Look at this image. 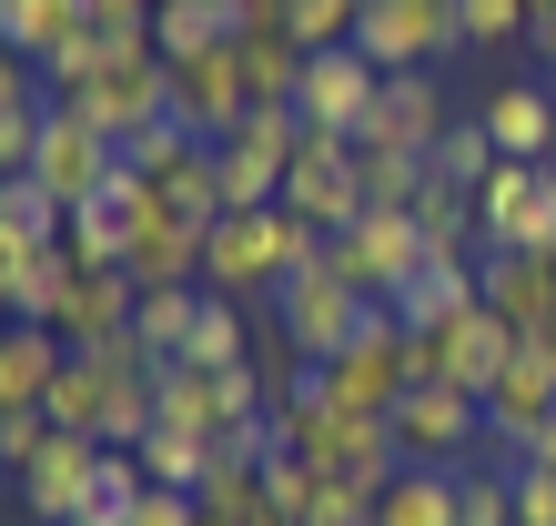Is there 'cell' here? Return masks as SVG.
I'll use <instances>...</instances> for the list:
<instances>
[{
	"label": "cell",
	"mask_w": 556,
	"mask_h": 526,
	"mask_svg": "<svg viewBox=\"0 0 556 526\" xmlns=\"http://www.w3.org/2000/svg\"><path fill=\"white\" fill-rule=\"evenodd\" d=\"M41 253H51V243H30V234H11V223H0V324L21 314V293H30V274H41Z\"/></svg>",
	"instance_id": "39"
},
{
	"label": "cell",
	"mask_w": 556,
	"mask_h": 526,
	"mask_svg": "<svg viewBox=\"0 0 556 526\" xmlns=\"http://www.w3.org/2000/svg\"><path fill=\"white\" fill-rule=\"evenodd\" d=\"M243 112H253V91H243V41L173 61V122L192 132V142H223V132H233Z\"/></svg>",
	"instance_id": "16"
},
{
	"label": "cell",
	"mask_w": 556,
	"mask_h": 526,
	"mask_svg": "<svg viewBox=\"0 0 556 526\" xmlns=\"http://www.w3.org/2000/svg\"><path fill=\"white\" fill-rule=\"evenodd\" d=\"M132 304H142L132 274H72V293H61V314H51V335L72 345V354H102L112 335H132Z\"/></svg>",
	"instance_id": "20"
},
{
	"label": "cell",
	"mask_w": 556,
	"mask_h": 526,
	"mask_svg": "<svg viewBox=\"0 0 556 526\" xmlns=\"http://www.w3.org/2000/svg\"><path fill=\"white\" fill-rule=\"evenodd\" d=\"M41 102H51V91H41V72H30V61L0 41V112H41Z\"/></svg>",
	"instance_id": "43"
},
{
	"label": "cell",
	"mask_w": 556,
	"mask_h": 526,
	"mask_svg": "<svg viewBox=\"0 0 556 526\" xmlns=\"http://www.w3.org/2000/svg\"><path fill=\"white\" fill-rule=\"evenodd\" d=\"M546 354H556V324H546Z\"/></svg>",
	"instance_id": "51"
},
{
	"label": "cell",
	"mask_w": 556,
	"mask_h": 526,
	"mask_svg": "<svg viewBox=\"0 0 556 526\" xmlns=\"http://www.w3.org/2000/svg\"><path fill=\"white\" fill-rule=\"evenodd\" d=\"M132 455L152 466V486H182V497H203V476H213V446H203V436H182V425H152Z\"/></svg>",
	"instance_id": "31"
},
{
	"label": "cell",
	"mask_w": 556,
	"mask_h": 526,
	"mask_svg": "<svg viewBox=\"0 0 556 526\" xmlns=\"http://www.w3.org/2000/svg\"><path fill=\"white\" fill-rule=\"evenodd\" d=\"M192 516H203V497H182V486H152V497L122 516V526H192Z\"/></svg>",
	"instance_id": "45"
},
{
	"label": "cell",
	"mask_w": 556,
	"mask_h": 526,
	"mask_svg": "<svg viewBox=\"0 0 556 526\" xmlns=\"http://www.w3.org/2000/svg\"><path fill=\"white\" fill-rule=\"evenodd\" d=\"M91 497H102V436H61V425H51V436L30 446V466H21L30 526H81Z\"/></svg>",
	"instance_id": "11"
},
{
	"label": "cell",
	"mask_w": 556,
	"mask_h": 526,
	"mask_svg": "<svg viewBox=\"0 0 556 526\" xmlns=\"http://www.w3.org/2000/svg\"><path fill=\"white\" fill-rule=\"evenodd\" d=\"M375 526H455V466H395L375 497Z\"/></svg>",
	"instance_id": "27"
},
{
	"label": "cell",
	"mask_w": 556,
	"mask_h": 526,
	"mask_svg": "<svg viewBox=\"0 0 556 526\" xmlns=\"http://www.w3.org/2000/svg\"><path fill=\"white\" fill-rule=\"evenodd\" d=\"M546 162H556V142H546Z\"/></svg>",
	"instance_id": "52"
},
{
	"label": "cell",
	"mask_w": 556,
	"mask_h": 526,
	"mask_svg": "<svg viewBox=\"0 0 556 526\" xmlns=\"http://www.w3.org/2000/svg\"><path fill=\"white\" fill-rule=\"evenodd\" d=\"M182 152H192V132H182V122H173V112H162V122H152V132H132V142H122V162H132V173H142V183H152V173H162V162H182Z\"/></svg>",
	"instance_id": "40"
},
{
	"label": "cell",
	"mask_w": 556,
	"mask_h": 526,
	"mask_svg": "<svg viewBox=\"0 0 556 526\" xmlns=\"http://www.w3.org/2000/svg\"><path fill=\"white\" fill-rule=\"evenodd\" d=\"M516 466H546V476H556V415H546L536 436H527V455H516Z\"/></svg>",
	"instance_id": "48"
},
{
	"label": "cell",
	"mask_w": 556,
	"mask_h": 526,
	"mask_svg": "<svg viewBox=\"0 0 556 526\" xmlns=\"http://www.w3.org/2000/svg\"><path fill=\"white\" fill-rule=\"evenodd\" d=\"M506 354H516V335L485 304H466V314H445V324H425V335H415V385H455V394H476V405H485V385L506 375Z\"/></svg>",
	"instance_id": "8"
},
{
	"label": "cell",
	"mask_w": 556,
	"mask_h": 526,
	"mask_svg": "<svg viewBox=\"0 0 556 526\" xmlns=\"http://www.w3.org/2000/svg\"><path fill=\"white\" fill-rule=\"evenodd\" d=\"M41 436H51V415H41V405H30V415H0V466L21 476V466H30V446H41Z\"/></svg>",
	"instance_id": "46"
},
{
	"label": "cell",
	"mask_w": 556,
	"mask_h": 526,
	"mask_svg": "<svg viewBox=\"0 0 556 526\" xmlns=\"http://www.w3.org/2000/svg\"><path fill=\"white\" fill-rule=\"evenodd\" d=\"M455 30H466V51H516V41H536L527 0H455Z\"/></svg>",
	"instance_id": "34"
},
{
	"label": "cell",
	"mask_w": 556,
	"mask_h": 526,
	"mask_svg": "<svg viewBox=\"0 0 556 526\" xmlns=\"http://www.w3.org/2000/svg\"><path fill=\"white\" fill-rule=\"evenodd\" d=\"M536 51H546V61H556V11H546V21H536Z\"/></svg>",
	"instance_id": "49"
},
{
	"label": "cell",
	"mask_w": 556,
	"mask_h": 526,
	"mask_svg": "<svg viewBox=\"0 0 556 526\" xmlns=\"http://www.w3.org/2000/svg\"><path fill=\"white\" fill-rule=\"evenodd\" d=\"M0 223H11V234H30V243H61L72 203H61V192H41L30 173H0Z\"/></svg>",
	"instance_id": "33"
},
{
	"label": "cell",
	"mask_w": 556,
	"mask_h": 526,
	"mask_svg": "<svg viewBox=\"0 0 556 526\" xmlns=\"http://www.w3.org/2000/svg\"><path fill=\"white\" fill-rule=\"evenodd\" d=\"M112 394H122V365H112V354H61V375H51V394H41V415L61 425V436H102Z\"/></svg>",
	"instance_id": "22"
},
{
	"label": "cell",
	"mask_w": 556,
	"mask_h": 526,
	"mask_svg": "<svg viewBox=\"0 0 556 526\" xmlns=\"http://www.w3.org/2000/svg\"><path fill=\"white\" fill-rule=\"evenodd\" d=\"M72 30H91V0H0V41H11L30 72H41Z\"/></svg>",
	"instance_id": "26"
},
{
	"label": "cell",
	"mask_w": 556,
	"mask_h": 526,
	"mask_svg": "<svg viewBox=\"0 0 556 526\" xmlns=\"http://www.w3.org/2000/svg\"><path fill=\"white\" fill-rule=\"evenodd\" d=\"M354 21H365V0H293V41H304V51L354 41Z\"/></svg>",
	"instance_id": "38"
},
{
	"label": "cell",
	"mask_w": 556,
	"mask_h": 526,
	"mask_svg": "<svg viewBox=\"0 0 556 526\" xmlns=\"http://www.w3.org/2000/svg\"><path fill=\"white\" fill-rule=\"evenodd\" d=\"M192 304H203V284H192V293H142V304H132V345L142 354H182Z\"/></svg>",
	"instance_id": "35"
},
{
	"label": "cell",
	"mask_w": 556,
	"mask_h": 526,
	"mask_svg": "<svg viewBox=\"0 0 556 526\" xmlns=\"http://www.w3.org/2000/svg\"><path fill=\"white\" fill-rule=\"evenodd\" d=\"M324 263H334L365 304H395V284L425 263V234H415V213H365V223H344V234H324Z\"/></svg>",
	"instance_id": "12"
},
{
	"label": "cell",
	"mask_w": 556,
	"mask_h": 526,
	"mask_svg": "<svg viewBox=\"0 0 556 526\" xmlns=\"http://www.w3.org/2000/svg\"><path fill=\"white\" fill-rule=\"evenodd\" d=\"M375 91H384V72H375L354 41H334V51H314V61H304V91H293V112H304L314 132H344V142H354V132H365V112H375Z\"/></svg>",
	"instance_id": "18"
},
{
	"label": "cell",
	"mask_w": 556,
	"mask_h": 526,
	"mask_svg": "<svg viewBox=\"0 0 556 526\" xmlns=\"http://www.w3.org/2000/svg\"><path fill=\"white\" fill-rule=\"evenodd\" d=\"M264 497H274V516H283V526H304V516H314V497H324V466H304V455L283 446L274 466H264Z\"/></svg>",
	"instance_id": "36"
},
{
	"label": "cell",
	"mask_w": 556,
	"mask_h": 526,
	"mask_svg": "<svg viewBox=\"0 0 556 526\" xmlns=\"http://www.w3.org/2000/svg\"><path fill=\"white\" fill-rule=\"evenodd\" d=\"M354 51L375 72H435L445 51H466V30H455V0H365Z\"/></svg>",
	"instance_id": "10"
},
{
	"label": "cell",
	"mask_w": 556,
	"mask_h": 526,
	"mask_svg": "<svg viewBox=\"0 0 556 526\" xmlns=\"http://www.w3.org/2000/svg\"><path fill=\"white\" fill-rule=\"evenodd\" d=\"M61 345L51 324H0V415H30L51 394V375H61Z\"/></svg>",
	"instance_id": "23"
},
{
	"label": "cell",
	"mask_w": 556,
	"mask_h": 526,
	"mask_svg": "<svg viewBox=\"0 0 556 526\" xmlns=\"http://www.w3.org/2000/svg\"><path fill=\"white\" fill-rule=\"evenodd\" d=\"M51 112V102H41ZM41 112H0V173H30V142H41Z\"/></svg>",
	"instance_id": "47"
},
{
	"label": "cell",
	"mask_w": 556,
	"mask_h": 526,
	"mask_svg": "<svg viewBox=\"0 0 556 526\" xmlns=\"http://www.w3.org/2000/svg\"><path fill=\"white\" fill-rule=\"evenodd\" d=\"M365 314H375V304H365V293H354L324 253L304 263V274H283V293H274V324L293 335V354H304V365H334V354L365 335Z\"/></svg>",
	"instance_id": "5"
},
{
	"label": "cell",
	"mask_w": 556,
	"mask_h": 526,
	"mask_svg": "<svg viewBox=\"0 0 556 526\" xmlns=\"http://www.w3.org/2000/svg\"><path fill=\"white\" fill-rule=\"evenodd\" d=\"M233 41V0H162L152 11V51L162 61H192V51H223Z\"/></svg>",
	"instance_id": "28"
},
{
	"label": "cell",
	"mask_w": 556,
	"mask_h": 526,
	"mask_svg": "<svg viewBox=\"0 0 556 526\" xmlns=\"http://www.w3.org/2000/svg\"><path fill=\"white\" fill-rule=\"evenodd\" d=\"M243 354H253V304L203 293V304H192V335H182V365H192V375H233Z\"/></svg>",
	"instance_id": "25"
},
{
	"label": "cell",
	"mask_w": 556,
	"mask_h": 526,
	"mask_svg": "<svg viewBox=\"0 0 556 526\" xmlns=\"http://www.w3.org/2000/svg\"><path fill=\"white\" fill-rule=\"evenodd\" d=\"M293 152H304V112H293V102H274V112H243V122L213 142V162H223V203H233V213H253V203H283Z\"/></svg>",
	"instance_id": "6"
},
{
	"label": "cell",
	"mask_w": 556,
	"mask_h": 526,
	"mask_svg": "<svg viewBox=\"0 0 556 526\" xmlns=\"http://www.w3.org/2000/svg\"><path fill=\"white\" fill-rule=\"evenodd\" d=\"M102 61H112V41H102V30H72V41H61V51L41 61V91H51V102H72V91H81L91 72H102Z\"/></svg>",
	"instance_id": "37"
},
{
	"label": "cell",
	"mask_w": 556,
	"mask_h": 526,
	"mask_svg": "<svg viewBox=\"0 0 556 526\" xmlns=\"http://www.w3.org/2000/svg\"><path fill=\"white\" fill-rule=\"evenodd\" d=\"M516 526H556V476L546 466H516Z\"/></svg>",
	"instance_id": "44"
},
{
	"label": "cell",
	"mask_w": 556,
	"mask_h": 526,
	"mask_svg": "<svg viewBox=\"0 0 556 526\" xmlns=\"http://www.w3.org/2000/svg\"><path fill=\"white\" fill-rule=\"evenodd\" d=\"M152 11L162 0H91V30L102 41H152Z\"/></svg>",
	"instance_id": "42"
},
{
	"label": "cell",
	"mask_w": 556,
	"mask_h": 526,
	"mask_svg": "<svg viewBox=\"0 0 556 526\" xmlns=\"http://www.w3.org/2000/svg\"><path fill=\"white\" fill-rule=\"evenodd\" d=\"M485 253H556V162H496L476 192Z\"/></svg>",
	"instance_id": "9"
},
{
	"label": "cell",
	"mask_w": 556,
	"mask_h": 526,
	"mask_svg": "<svg viewBox=\"0 0 556 526\" xmlns=\"http://www.w3.org/2000/svg\"><path fill=\"white\" fill-rule=\"evenodd\" d=\"M384 425H395L405 466H466V455L485 446V405L455 394V385H405V405L384 415Z\"/></svg>",
	"instance_id": "14"
},
{
	"label": "cell",
	"mask_w": 556,
	"mask_h": 526,
	"mask_svg": "<svg viewBox=\"0 0 556 526\" xmlns=\"http://www.w3.org/2000/svg\"><path fill=\"white\" fill-rule=\"evenodd\" d=\"M445 122H455V112H445L435 72H384V91H375L365 132H354V152H405V162H425Z\"/></svg>",
	"instance_id": "17"
},
{
	"label": "cell",
	"mask_w": 556,
	"mask_h": 526,
	"mask_svg": "<svg viewBox=\"0 0 556 526\" xmlns=\"http://www.w3.org/2000/svg\"><path fill=\"white\" fill-rule=\"evenodd\" d=\"M546 415H556V354H546V335H516L506 375L485 385V446H506V466H516Z\"/></svg>",
	"instance_id": "15"
},
{
	"label": "cell",
	"mask_w": 556,
	"mask_h": 526,
	"mask_svg": "<svg viewBox=\"0 0 556 526\" xmlns=\"http://www.w3.org/2000/svg\"><path fill=\"white\" fill-rule=\"evenodd\" d=\"M466 304H485V293H476V263H455V253H425L415 274L395 284L405 335H425V324H445V314H466Z\"/></svg>",
	"instance_id": "24"
},
{
	"label": "cell",
	"mask_w": 556,
	"mask_h": 526,
	"mask_svg": "<svg viewBox=\"0 0 556 526\" xmlns=\"http://www.w3.org/2000/svg\"><path fill=\"white\" fill-rule=\"evenodd\" d=\"M476 122H485V142H496L506 162H546V142H556V82H496Z\"/></svg>",
	"instance_id": "21"
},
{
	"label": "cell",
	"mask_w": 556,
	"mask_h": 526,
	"mask_svg": "<svg viewBox=\"0 0 556 526\" xmlns=\"http://www.w3.org/2000/svg\"><path fill=\"white\" fill-rule=\"evenodd\" d=\"M476 293L506 335H546L556 324V253H485L476 263Z\"/></svg>",
	"instance_id": "19"
},
{
	"label": "cell",
	"mask_w": 556,
	"mask_h": 526,
	"mask_svg": "<svg viewBox=\"0 0 556 526\" xmlns=\"http://www.w3.org/2000/svg\"><path fill=\"white\" fill-rule=\"evenodd\" d=\"M283 213H304L314 234L365 223V183H354V142H344V132L304 122V152H293V173H283Z\"/></svg>",
	"instance_id": "13"
},
{
	"label": "cell",
	"mask_w": 556,
	"mask_h": 526,
	"mask_svg": "<svg viewBox=\"0 0 556 526\" xmlns=\"http://www.w3.org/2000/svg\"><path fill=\"white\" fill-rule=\"evenodd\" d=\"M61 253H72V274H122V213L81 203L72 223H61Z\"/></svg>",
	"instance_id": "32"
},
{
	"label": "cell",
	"mask_w": 556,
	"mask_h": 526,
	"mask_svg": "<svg viewBox=\"0 0 556 526\" xmlns=\"http://www.w3.org/2000/svg\"><path fill=\"white\" fill-rule=\"evenodd\" d=\"M72 102L112 132V142H132V132H152L162 112H173V61H162L152 41H112V61L91 72Z\"/></svg>",
	"instance_id": "7"
},
{
	"label": "cell",
	"mask_w": 556,
	"mask_h": 526,
	"mask_svg": "<svg viewBox=\"0 0 556 526\" xmlns=\"http://www.w3.org/2000/svg\"><path fill=\"white\" fill-rule=\"evenodd\" d=\"M546 11H556V0H527V21H546Z\"/></svg>",
	"instance_id": "50"
},
{
	"label": "cell",
	"mask_w": 556,
	"mask_h": 526,
	"mask_svg": "<svg viewBox=\"0 0 556 526\" xmlns=\"http://www.w3.org/2000/svg\"><path fill=\"white\" fill-rule=\"evenodd\" d=\"M274 425H283V446L304 455V466L344 476V486H365V497H384V486H395V466H405L395 425H384V415H344V405H324V385H314V375L274 394Z\"/></svg>",
	"instance_id": "2"
},
{
	"label": "cell",
	"mask_w": 556,
	"mask_h": 526,
	"mask_svg": "<svg viewBox=\"0 0 556 526\" xmlns=\"http://www.w3.org/2000/svg\"><path fill=\"white\" fill-rule=\"evenodd\" d=\"M455 526H516V466L466 455V466H455Z\"/></svg>",
	"instance_id": "30"
},
{
	"label": "cell",
	"mask_w": 556,
	"mask_h": 526,
	"mask_svg": "<svg viewBox=\"0 0 556 526\" xmlns=\"http://www.w3.org/2000/svg\"><path fill=\"white\" fill-rule=\"evenodd\" d=\"M30 183L61 192V203L81 213V203H102V192L122 183V142H112L81 102H51V112H41V142H30Z\"/></svg>",
	"instance_id": "4"
},
{
	"label": "cell",
	"mask_w": 556,
	"mask_h": 526,
	"mask_svg": "<svg viewBox=\"0 0 556 526\" xmlns=\"http://www.w3.org/2000/svg\"><path fill=\"white\" fill-rule=\"evenodd\" d=\"M304 526H375V497H365V486H344V476H324V497H314Z\"/></svg>",
	"instance_id": "41"
},
{
	"label": "cell",
	"mask_w": 556,
	"mask_h": 526,
	"mask_svg": "<svg viewBox=\"0 0 556 526\" xmlns=\"http://www.w3.org/2000/svg\"><path fill=\"white\" fill-rule=\"evenodd\" d=\"M496 142H485V122H445L435 132V152H425V173H435V183H455V192H485V173H496Z\"/></svg>",
	"instance_id": "29"
},
{
	"label": "cell",
	"mask_w": 556,
	"mask_h": 526,
	"mask_svg": "<svg viewBox=\"0 0 556 526\" xmlns=\"http://www.w3.org/2000/svg\"><path fill=\"white\" fill-rule=\"evenodd\" d=\"M324 253V234L283 203H253V213H223L203 234V293H233V304H274L283 274H304Z\"/></svg>",
	"instance_id": "1"
},
{
	"label": "cell",
	"mask_w": 556,
	"mask_h": 526,
	"mask_svg": "<svg viewBox=\"0 0 556 526\" xmlns=\"http://www.w3.org/2000/svg\"><path fill=\"white\" fill-rule=\"evenodd\" d=\"M314 385H324V405H344V415H395L405 385H415V335H405V314L375 304L365 335H354L334 365H314Z\"/></svg>",
	"instance_id": "3"
}]
</instances>
